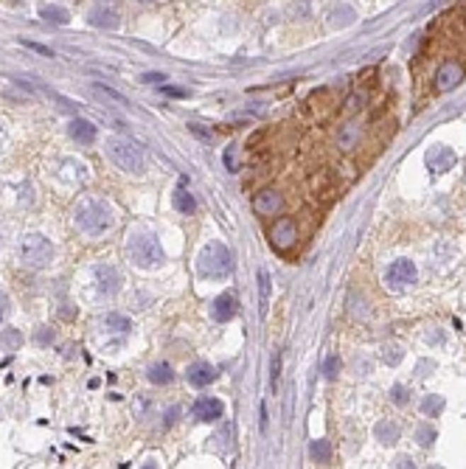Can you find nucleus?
Here are the masks:
<instances>
[{"label":"nucleus","mask_w":466,"mask_h":469,"mask_svg":"<svg viewBox=\"0 0 466 469\" xmlns=\"http://www.w3.org/2000/svg\"><path fill=\"white\" fill-rule=\"evenodd\" d=\"M74 220H76L79 231L90 236H98V234H107L110 225H113V211L104 200H96V197H87L81 200L74 211Z\"/></svg>","instance_id":"nucleus-1"},{"label":"nucleus","mask_w":466,"mask_h":469,"mask_svg":"<svg viewBox=\"0 0 466 469\" xmlns=\"http://www.w3.org/2000/svg\"><path fill=\"white\" fill-rule=\"evenodd\" d=\"M197 270H200V276H203V278H211V281L228 278V276H231V270H233L231 250H228L222 242H208V244L200 250Z\"/></svg>","instance_id":"nucleus-2"},{"label":"nucleus","mask_w":466,"mask_h":469,"mask_svg":"<svg viewBox=\"0 0 466 469\" xmlns=\"http://www.w3.org/2000/svg\"><path fill=\"white\" fill-rule=\"evenodd\" d=\"M107 155H110V160H113L121 171L144 174V169H147V155H144V149H141L135 141H130V138L113 135V138L107 141Z\"/></svg>","instance_id":"nucleus-3"},{"label":"nucleus","mask_w":466,"mask_h":469,"mask_svg":"<svg viewBox=\"0 0 466 469\" xmlns=\"http://www.w3.org/2000/svg\"><path fill=\"white\" fill-rule=\"evenodd\" d=\"M130 259L135 261V267L157 270L166 261V253L155 234H135L130 239Z\"/></svg>","instance_id":"nucleus-4"},{"label":"nucleus","mask_w":466,"mask_h":469,"mask_svg":"<svg viewBox=\"0 0 466 469\" xmlns=\"http://www.w3.org/2000/svg\"><path fill=\"white\" fill-rule=\"evenodd\" d=\"M20 261L31 270H45L54 261V244L42 234H28L20 242Z\"/></svg>","instance_id":"nucleus-5"},{"label":"nucleus","mask_w":466,"mask_h":469,"mask_svg":"<svg viewBox=\"0 0 466 469\" xmlns=\"http://www.w3.org/2000/svg\"><path fill=\"white\" fill-rule=\"evenodd\" d=\"M466 77V68L464 62H458V60H444L441 65H438V71H436V93H450V90H455Z\"/></svg>","instance_id":"nucleus-6"},{"label":"nucleus","mask_w":466,"mask_h":469,"mask_svg":"<svg viewBox=\"0 0 466 469\" xmlns=\"http://www.w3.org/2000/svg\"><path fill=\"white\" fill-rule=\"evenodd\" d=\"M295 242H298V225H295V220L281 217V220L273 222V228H270V244L275 250H290V247H295Z\"/></svg>","instance_id":"nucleus-7"},{"label":"nucleus","mask_w":466,"mask_h":469,"mask_svg":"<svg viewBox=\"0 0 466 469\" xmlns=\"http://www.w3.org/2000/svg\"><path fill=\"white\" fill-rule=\"evenodd\" d=\"M281 208H284V197L278 188H264L253 197V211L258 217H278Z\"/></svg>","instance_id":"nucleus-8"},{"label":"nucleus","mask_w":466,"mask_h":469,"mask_svg":"<svg viewBox=\"0 0 466 469\" xmlns=\"http://www.w3.org/2000/svg\"><path fill=\"white\" fill-rule=\"evenodd\" d=\"M424 160H427V169H430V171L444 174V171H450V169L455 166L458 157H455V152H453L450 147H444V144H433V147L427 149Z\"/></svg>","instance_id":"nucleus-9"},{"label":"nucleus","mask_w":466,"mask_h":469,"mask_svg":"<svg viewBox=\"0 0 466 469\" xmlns=\"http://www.w3.org/2000/svg\"><path fill=\"white\" fill-rule=\"evenodd\" d=\"M93 278H96V290L101 295H115L121 290V273L113 264H98L93 270Z\"/></svg>","instance_id":"nucleus-10"},{"label":"nucleus","mask_w":466,"mask_h":469,"mask_svg":"<svg viewBox=\"0 0 466 469\" xmlns=\"http://www.w3.org/2000/svg\"><path fill=\"white\" fill-rule=\"evenodd\" d=\"M416 276H419L416 264H413L410 259H399V261H393V264L388 267L385 281H388L390 287H407V284L416 281Z\"/></svg>","instance_id":"nucleus-11"},{"label":"nucleus","mask_w":466,"mask_h":469,"mask_svg":"<svg viewBox=\"0 0 466 469\" xmlns=\"http://www.w3.org/2000/svg\"><path fill=\"white\" fill-rule=\"evenodd\" d=\"M222 413H225V405L217 396H200L191 405V416L197 422H217V419H222Z\"/></svg>","instance_id":"nucleus-12"},{"label":"nucleus","mask_w":466,"mask_h":469,"mask_svg":"<svg viewBox=\"0 0 466 469\" xmlns=\"http://www.w3.org/2000/svg\"><path fill=\"white\" fill-rule=\"evenodd\" d=\"M186 380H188L191 388H205V385H211V383L217 380V368H214L211 363H205V360L191 363V366L186 368Z\"/></svg>","instance_id":"nucleus-13"},{"label":"nucleus","mask_w":466,"mask_h":469,"mask_svg":"<svg viewBox=\"0 0 466 469\" xmlns=\"http://www.w3.org/2000/svg\"><path fill=\"white\" fill-rule=\"evenodd\" d=\"M236 310H239V301H236V295L225 293V295L214 298V304H211V317H214L217 323H228V320H233Z\"/></svg>","instance_id":"nucleus-14"},{"label":"nucleus","mask_w":466,"mask_h":469,"mask_svg":"<svg viewBox=\"0 0 466 469\" xmlns=\"http://www.w3.org/2000/svg\"><path fill=\"white\" fill-rule=\"evenodd\" d=\"M87 23H90V26H96V28H118V26H121V14H118L115 9L98 6V9H93V11H90Z\"/></svg>","instance_id":"nucleus-15"},{"label":"nucleus","mask_w":466,"mask_h":469,"mask_svg":"<svg viewBox=\"0 0 466 469\" xmlns=\"http://www.w3.org/2000/svg\"><path fill=\"white\" fill-rule=\"evenodd\" d=\"M360 141H363V127H360V124H346V127H340V132H337V147H340L343 152L357 149Z\"/></svg>","instance_id":"nucleus-16"},{"label":"nucleus","mask_w":466,"mask_h":469,"mask_svg":"<svg viewBox=\"0 0 466 469\" xmlns=\"http://www.w3.org/2000/svg\"><path fill=\"white\" fill-rule=\"evenodd\" d=\"M68 135L76 141V144H93L96 141V127L84 118H74L71 127H68Z\"/></svg>","instance_id":"nucleus-17"},{"label":"nucleus","mask_w":466,"mask_h":469,"mask_svg":"<svg viewBox=\"0 0 466 469\" xmlns=\"http://www.w3.org/2000/svg\"><path fill=\"white\" fill-rule=\"evenodd\" d=\"M399 436H402V427H399L396 422H390V419L377 422V427H374V439H377L380 444H396Z\"/></svg>","instance_id":"nucleus-18"},{"label":"nucleus","mask_w":466,"mask_h":469,"mask_svg":"<svg viewBox=\"0 0 466 469\" xmlns=\"http://www.w3.org/2000/svg\"><path fill=\"white\" fill-rule=\"evenodd\" d=\"M354 20H357V14H354V9L346 6V3L334 6L331 14H329V26H331V28H346V26H351Z\"/></svg>","instance_id":"nucleus-19"},{"label":"nucleus","mask_w":466,"mask_h":469,"mask_svg":"<svg viewBox=\"0 0 466 469\" xmlns=\"http://www.w3.org/2000/svg\"><path fill=\"white\" fill-rule=\"evenodd\" d=\"M444 407H447V399L444 396H438V393H427L424 399H421V413L424 416H441L444 413Z\"/></svg>","instance_id":"nucleus-20"},{"label":"nucleus","mask_w":466,"mask_h":469,"mask_svg":"<svg viewBox=\"0 0 466 469\" xmlns=\"http://www.w3.org/2000/svg\"><path fill=\"white\" fill-rule=\"evenodd\" d=\"M171 200H174V208H177L180 214H194V211H197L194 197H191L183 186H177V188H174V197H171Z\"/></svg>","instance_id":"nucleus-21"},{"label":"nucleus","mask_w":466,"mask_h":469,"mask_svg":"<svg viewBox=\"0 0 466 469\" xmlns=\"http://www.w3.org/2000/svg\"><path fill=\"white\" fill-rule=\"evenodd\" d=\"M149 383H152V385H169V383H174L171 366H169V363H155V366L149 368Z\"/></svg>","instance_id":"nucleus-22"},{"label":"nucleus","mask_w":466,"mask_h":469,"mask_svg":"<svg viewBox=\"0 0 466 469\" xmlns=\"http://www.w3.org/2000/svg\"><path fill=\"white\" fill-rule=\"evenodd\" d=\"M0 349L3 351H20L23 349V334L17 332V329H3V334H0Z\"/></svg>","instance_id":"nucleus-23"},{"label":"nucleus","mask_w":466,"mask_h":469,"mask_svg":"<svg viewBox=\"0 0 466 469\" xmlns=\"http://www.w3.org/2000/svg\"><path fill=\"white\" fill-rule=\"evenodd\" d=\"M104 326L110 329V332H115V334H127L130 329H132V323H130V317L121 312H110L104 317Z\"/></svg>","instance_id":"nucleus-24"},{"label":"nucleus","mask_w":466,"mask_h":469,"mask_svg":"<svg viewBox=\"0 0 466 469\" xmlns=\"http://www.w3.org/2000/svg\"><path fill=\"white\" fill-rule=\"evenodd\" d=\"M258 293H261V298H258V310L261 315L267 312V307H270V273L261 267L258 270Z\"/></svg>","instance_id":"nucleus-25"},{"label":"nucleus","mask_w":466,"mask_h":469,"mask_svg":"<svg viewBox=\"0 0 466 469\" xmlns=\"http://www.w3.org/2000/svg\"><path fill=\"white\" fill-rule=\"evenodd\" d=\"M309 456L314 464H326L329 458H331V450H329V441L326 439H317V441H312L309 444Z\"/></svg>","instance_id":"nucleus-26"},{"label":"nucleus","mask_w":466,"mask_h":469,"mask_svg":"<svg viewBox=\"0 0 466 469\" xmlns=\"http://www.w3.org/2000/svg\"><path fill=\"white\" fill-rule=\"evenodd\" d=\"M402 360H404V349H402L399 343H385V346H382V363H385V366H393V368H396Z\"/></svg>","instance_id":"nucleus-27"},{"label":"nucleus","mask_w":466,"mask_h":469,"mask_svg":"<svg viewBox=\"0 0 466 469\" xmlns=\"http://www.w3.org/2000/svg\"><path fill=\"white\" fill-rule=\"evenodd\" d=\"M40 14H42V20H48V23H59V26H65V23L71 20V14H68L65 9H59V6H42Z\"/></svg>","instance_id":"nucleus-28"},{"label":"nucleus","mask_w":466,"mask_h":469,"mask_svg":"<svg viewBox=\"0 0 466 469\" xmlns=\"http://www.w3.org/2000/svg\"><path fill=\"white\" fill-rule=\"evenodd\" d=\"M436 439H438L436 427H430V424H419V427H416V441H419L424 450H430V447L436 444Z\"/></svg>","instance_id":"nucleus-29"},{"label":"nucleus","mask_w":466,"mask_h":469,"mask_svg":"<svg viewBox=\"0 0 466 469\" xmlns=\"http://www.w3.org/2000/svg\"><path fill=\"white\" fill-rule=\"evenodd\" d=\"M340 368H343V360H340L337 354H329L326 363H323V377H326V380H334V377L340 374Z\"/></svg>","instance_id":"nucleus-30"},{"label":"nucleus","mask_w":466,"mask_h":469,"mask_svg":"<svg viewBox=\"0 0 466 469\" xmlns=\"http://www.w3.org/2000/svg\"><path fill=\"white\" fill-rule=\"evenodd\" d=\"M390 402H393V405H407V402H410V388L402 385V383H396V385L390 388Z\"/></svg>","instance_id":"nucleus-31"},{"label":"nucleus","mask_w":466,"mask_h":469,"mask_svg":"<svg viewBox=\"0 0 466 469\" xmlns=\"http://www.w3.org/2000/svg\"><path fill=\"white\" fill-rule=\"evenodd\" d=\"M225 166H228V171H239V147H228L225 149Z\"/></svg>","instance_id":"nucleus-32"},{"label":"nucleus","mask_w":466,"mask_h":469,"mask_svg":"<svg viewBox=\"0 0 466 469\" xmlns=\"http://www.w3.org/2000/svg\"><path fill=\"white\" fill-rule=\"evenodd\" d=\"M188 130H191L197 138H203V141H214V132H211V130H203L200 124H188Z\"/></svg>","instance_id":"nucleus-33"},{"label":"nucleus","mask_w":466,"mask_h":469,"mask_svg":"<svg viewBox=\"0 0 466 469\" xmlns=\"http://www.w3.org/2000/svg\"><path fill=\"white\" fill-rule=\"evenodd\" d=\"M141 81H144V84H166L169 79H166V74H155V71H152V74H144Z\"/></svg>","instance_id":"nucleus-34"},{"label":"nucleus","mask_w":466,"mask_h":469,"mask_svg":"<svg viewBox=\"0 0 466 469\" xmlns=\"http://www.w3.org/2000/svg\"><path fill=\"white\" fill-rule=\"evenodd\" d=\"M23 45H28V48H31V51H37V54H45V57H54V51H51V48H45V45H40V43H25V40H23Z\"/></svg>","instance_id":"nucleus-35"},{"label":"nucleus","mask_w":466,"mask_h":469,"mask_svg":"<svg viewBox=\"0 0 466 469\" xmlns=\"http://www.w3.org/2000/svg\"><path fill=\"white\" fill-rule=\"evenodd\" d=\"M360 101H363V96H351V98H348V101H346V104H348V107H346V113H357V110H360V107H363V104H360Z\"/></svg>","instance_id":"nucleus-36"},{"label":"nucleus","mask_w":466,"mask_h":469,"mask_svg":"<svg viewBox=\"0 0 466 469\" xmlns=\"http://www.w3.org/2000/svg\"><path fill=\"white\" fill-rule=\"evenodd\" d=\"M8 307H11V304H8V295H6L3 290H0V320L6 317V312H8Z\"/></svg>","instance_id":"nucleus-37"},{"label":"nucleus","mask_w":466,"mask_h":469,"mask_svg":"<svg viewBox=\"0 0 466 469\" xmlns=\"http://www.w3.org/2000/svg\"><path fill=\"white\" fill-rule=\"evenodd\" d=\"M37 340H40V343H51V340H54V329H42V332L37 334Z\"/></svg>","instance_id":"nucleus-38"},{"label":"nucleus","mask_w":466,"mask_h":469,"mask_svg":"<svg viewBox=\"0 0 466 469\" xmlns=\"http://www.w3.org/2000/svg\"><path fill=\"white\" fill-rule=\"evenodd\" d=\"M163 93H169V96H186L183 87H169V84H163Z\"/></svg>","instance_id":"nucleus-39"},{"label":"nucleus","mask_w":466,"mask_h":469,"mask_svg":"<svg viewBox=\"0 0 466 469\" xmlns=\"http://www.w3.org/2000/svg\"><path fill=\"white\" fill-rule=\"evenodd\" d=\"M413 464H416V461H413V458H407V456H402V458L396 461V467H413Z\"/></svg>","instance_id":"nucleus-40"},{"label":"nucleus","mask_w":466,"mask_h":469,"mask_svg":"<svg viewBox=\"0 0 466 469\" xmlns=\"http://www.w3.org/2000/svg\"><path fill=\"white\" fill-rule=\"evenodd\" d=\"M141 3H155V0H141Z\"/></svg>","instance_id":"nucleus-41"}]
</instances>
